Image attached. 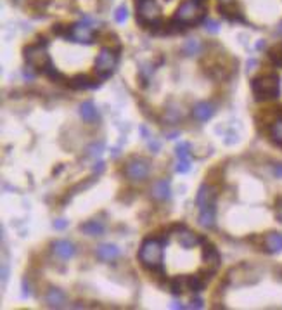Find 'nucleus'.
<instances>
[{
	"instance_id": "f257e3e1",
	"label": "nucleus",
	"mask_w": 282,
	"mask_h": 310,
	"mask_svg": "<svg viewBox=\"0 0 282 310\" xmlns=\"http://www.w3.org/2000/svg\"><path fill=\"white\" fill-rule=\"evenodd\" d=\"M204 14H206V0H184L171 21L180 30H184L187 26L204 21Z\"/></svg>"
},
{
	"instance_id": "f03ea898",
	"label": "nucleus",
	"mask_w": 282,
	"mask_h": 310,
	"mask_svg": "<svg viewBox=\"0 0 282 310\" xmlns=\"http://www.w3.org/2000/svg\"><path fill=\"white\" fill-rule=\"evenodd\" d=\"M163 241L160 239H145L140 244L139 260L145 269L149 270H160L163 267Z\"/></svg>"
},
{
	"instance_id": "7ed1b4c3",
	"label": "nucleus",
	"mask_w": 282,
	"mask_h": 310,
	"mask_svg": "<svg viewBox=\"0 0 282 310\" xmlns=\"http://www.w3.org/2000/svg\"><path fill=\"white\" fill-rule=\"evenodd\" d=\"M251 90H253L257 101H268L275 99L280 94V82L277 75H265L258 76L251 82Z\"/></svg>"
},
{
	"instance_id": "20e7f679",
	"label": "nucleus",
	"mask_w": 282,
	"mask_h": 310,
	"mask_svg": "<svg viewBox=\"0 0 282 310\" xmlns=\"http://www.w3.org/2000/svg\"><path fill=\"white\" fill-rule=\"evenodd\" d=\"M45 40L40 38V42H37L35 45H28L24 49V59H26V64L30 68H33L37 73H43L48 64L52 63L50 58H48L47 50H45Z\"/></svg>"
},
{
	"instance_id": "39448f33",
	"label": "nucleus",
	"mask_w": 282,
	"mask_h": 310,
	"mask_svg": "<svg viewBox=\"0 0 282 310\" xmlns=\"http://www.w3.org/2000/svg\"><path fill=\"white\" fill-rule=\"evenodd\" d=\"M137 21L142 26H151L161 23V9L156 0H139L137 2Z\"/></svg>"
},
{
	"instance_id": "423d86ee",
	"label": "nucleus",
	"mask_w": 282,
	"mask_h": 310,
	"mask_svg": "<svg viewBox=\"0 0 282 310\" xmlns=\"http://www.w3.org/2000/svg\"><path fill=\"white\" fill-rule=\"evenodd\" d=\"M118 63V56L116 52H113L111 49H102L99 52L95 59V73L99 75V80H106L114 73V68H116Z\"/></svg>"
},
{
	"instance_id": "0eeeda50",
	"label": "nucleus",
	"mask_w": 282,
	"mask_h": 310,
	"mask_svg": "<svg viewBox=\"0 0 282 310\" xmlns=\"http://www.w3.org/2000/svg\"><path fill=\"white\" fill-rule=\"evenodd\" d=\"M64 37H68L69 40L83 43V45H89V43L95 42V33L92 30V26L89 23H76L71 24L68 30H66Z\"/></svg>"
},
{
	"instance_id": "6e6552de",
	"label": "nucleus",
	"mask_w": 282,
	"mask_h": 310,
	"mask_svg": "<svg viewBox=\"0 0 282 310\" xmlns=\"http://www.w3.org/2000/svg\"><path fill=\"white\" fill-rule=\"evenodd\" d=\"M202 260H204V276L211 279L220 267V253L206 239H202Z\"/></svg>"
},
{
	"instance_id": "1a4fd4ad",
	"label": "nucleus",
	"mask_w": 282,
	"mask_h": 310,
	"mask_svg": "<svg viewBox=\"0 0 282 310\" xmlns=\"http://www.w3.org/2000/svg\"><path fill=\"white\" fill-rule=\"evenodd\" d=\"M125 173L130 180H144L149 175V163L144 160H132L126 165Z\"/></svg>"
},
{
	"instance_id": "9d476101",
	"label": "nucleus",
	"mask_w": 282,
	"mask_h": 310,
	"mask_svg": "<svg viewBox=\"0 0 282 310\" xmlns=\"http://www.w3.org/2000/svg\"><path fill=\"white\" fill-rule=\"evenodd\" d=\"M177 238H178V243L182 244L186 250H191V248H196L197 244L202 243V239L197 236L196 232H192V230L186 229L184 225H178L177 229Z\"/></svg>"
},
{
	"instance_id": "9b49d317",
	"label": "nucleus",
	"mask_w": 282,
	"mask_h": 310,
	"mask_svg": "<svg viewBox=\"0 0 282 310\" xmlns=\"http://www.w3.org/2000/svg\"><path fill=\"white\" fill-rule=\"evenodd\" d=\"M220 12L223 14V17H227L228 21H239V23H244V16H242L241 9L237 7L236 2H232V0H223V2H220Z\"/></svg>"
},
{
	"instance_id": "f8f14e48",
	"label": "nucleus",
	"mask_w": 282,
	"mask_h": 310,
	"mask_svg": "<svg viewBox=\"0 0 282 310\" xmlns=\"http://www.w3.org/2000/svg\"><path fill=\"white\" fill-rule=\"evenodd\" d=\"M68 85L74 90H85V89H97L100 87V80H94L89 75H76L68 80Z\"/></svg>"
},
{
	"instance_id": "ddd939ff",
	"label": "nucleus",
	"mask_w": 282,
	"mask_h": 310,
	"mask_svg": "<svg viewBox=\"0 0 282 310\" xmlns=\"http://www.w3.org/2000/svg\"><path fill=\"white\" fill-rule=\"evenodd\" d=\"M215 218H217V206L215 203H210V204H204V206L199 208V224L204 227V229H211L215 225Z\"/></svg>"
},
{
	"instance_id": "4468645a",
	"label": "nucleus",
	"mask_w": 282,
	"mask_h": 310,
	"mask_svg": "<svg viewBox=\"0 0 282 310\" xmlns=\"http://www.w3.org/2000/svg\"><path fill=\"white\" fill-rule=\"evenodd\" d=\"M52 250H54V253L59 259L63 260H69L74 256V251H76V248L73 246V243L66 241V239H61V241H56L54 244H52Z\"/></svg>"
},
{
	"instance_id": "2eb2a0df",
	"label": "nucleus",
	"mask_w": 282,
	"mask_h": 310,
	"mask_svg": "<svg viewBox=\"0 0 282 310\" xmlns=\"http://www.w3.org/2000/svg\"><path fill=\"white\" fill-rule=\"evenodd\" d=\"M215 115V106L210 102H197L192 109V116L197 121H208Z\"/></svg>"
},
{
	"instance_id": "dca6fc26",
	"label": "nucleus",
	"mask_w": 282,
	"mask_h": 310,
	"mask_svg": "<svg viewBox=\"0 0 282 310\" xmlns=\"http://www.w3.org/2000/svg\"><path fill=\"white\" fill-rule=\"evenodd\" d=\"M45 303L52 308H63L66 307V295L57 288H52L45 295Z\"/></svg>"
},
{
	"instance_id": "f3484780",
	"label": "nucleus",
	"mask_w": 282,
	"mask_h": 310,
	"mask_svg": "<svg viewBox=\"0 0 282 310\" xmlns=\"http://www.w3.org/2000/svg\"><path fill=\"white\" fill-rule=\"evenodd\" d=\"M95 253L102 262H111L120 256V248H116L114 244H100L95 250Z\"/></svg>"
},
{
	"instance_id": "a211bd4d",
	"label": "nucleus",
	"mask_w": 282,
	"mask_h": 310,
	"mask_svg": "<svg viewBox=\"0 0 282 310\" xmlns=\"http://www.w3.org/2000/svg\"><path fill=\"white\" fill-rule=\"evenodd\" d=\"M215 198H217V193H215L213 187H210V186H201L199 193H197V198H196V204L201 208V206H204V204L215 203Z\"/></svg>"
},
{
	"instance_id": "6ab92c4d",
	"label": "nucleus",
	"mask_w": 282,
	"mask_h": 310,
	"mask_svg": "<svg viewBox=\"0 0 282 310\" xmlns=\"http://www.w3.org/2000/svg\"><path fill=\"white\" fill-rule=\"evenodd\" d=\"M152 196L160 201H166L170 199V182L168 180H158L152 186Z\"/></svg>"
},
{
	"instance_id": "aec40b11",
	"label": "nucleus",
	"mask_w": 282,
	"mask_h": 310,
	"mask_svg": "<svg viewBox=\"0 0 282 310\" xmlns=\"http://www.w3.org/2000/svg\"><path fill=\"white\" fill-rule=\"evenodd\" d=\"M265 246H267V250L270 253L282 251V234H279V232L268 234L267 239H265Z\"/></svg>"
},
{
	"instance_id": "412c9836",
	"label": "nucleus",
	"mask_w": 282,
	"mask_h": 310,
	"mask_svg": "<svg viewBox=\"0 0 282 310\" xmlns=\"http://www.w3.org/2000/svg\"><path fill=\"white\" fill-rule=\"evenodd\" d=\"M82 232L83 234H87V236H100L104 232V225L100 224L99 220H89V222H85L82 227Z\"/></svg>"
},
{
	"instance_id": "4be33fe9",
	"label": "nucleus",
	"mask_w": 282,
	"mask_h": 310,
	"mask_svg": "<svg viewBox=\"0 0 282 310\" xmlns=\"http://www.w3.org/2000/svg\"><path fill=\"white\" fill-rule=\"evenodd\" d=\"M80 116L83 118L85 121H94L99 118V115H97V109L94 106V102L92 101H85L80 106Z\"/></svg>"
},
{
	"instance_id": "5701e85b",
	"label": "nucleus",
	"mask_w": 282,
	"mask_h": 310,
	"mask_svg": "<svg viewBox=\"0 0 282 310\" xmlns=\"http://www.w3.org/2000/svg\"><path fill=\"white\" fill-rule=\"evenodd\" d=\"M201 52V42L196 40V38H191V40H187L184 43V54L187 56H196Z\"/></svg>"
},
{
	"instance_id": "b1692460",
	"label": "nucleus",
	"mask_w": 282,
	"mask_h": 310,
	"mask_svg": "<svg viewBox=\"0 0 282 310\" xmlns=\"http://www.w3.org/2000/svg\"><path fill=\"white\" fill-rule=\"evenodd\" d=\"M270 134H272V141H274L275 144H279V146H282V118L272 125Z\"/></svg>"
},
{
	"instance_id": "393cba45",
	"label": "nucleus",
	"mask_w": 282,
	"mask_h": 310,
	"mask_svg": "<svg viewBox=\"0 0 282 310\" xmlns=\"http://www.w3.org/2000/svg\"><path fill=\"white\" fill-rule=\"evenodd\" d=\"M268 56H270L272 63H274L275 66H282V43H280V45L274 47Z\"/></svg>"
},
{
	"instance_id": "a878e982",
	"label": "nucleus",
	"mask_w": 282,
	"mask_h": 310,
	"mask_svg": "<svg viewBox=\"0 0 282 310\" xmlns=\"http://www.w3.org/2000/svg\"><path fill=\"white\" fill-rule=\"evenodd\" d=\"M189 149H191V146H189L187 142H178L177 147H175V154H177L180 160H186L189 158Z\"/></svg>"
},
{
	"instance_id": "bb28decb",
	"label": "nucleus",
	"mask_w": 282,
	"mask_h": 310,
	"mask_svg": "<svg viewBox=\"0 0 282 310\" xmlns=\"http://www.w3.org/2000/svg\"><path fill=\"white\" fill-rule=\"evenodd\" d=\"M87 151H89V156H94V158H97V156H100V152L104 151V144L102 142L92 144V146L87 147Z\"/></svg>"
},
{
	"instance_id": "cd10ccee",
	"label": "nucleus",
	"mask_w": 282,
	"mask_h": 310,
	"mask_svg": "<svg viewBox=\"0 0 282 310\" xmlns=\"http://www.w3.org/2000/svg\"><path fill=\"white\" fill-rule=\"evenodd\" d=\"M126 17H129V11H126V7H118L116 12H114V21H116V23H125Z\"/></svg>"
},
{
	"instance_id": "c85d7f7f",
	"label": "nucleus",
	"mask_w": 282,
	"mask_h": 310,
	"mask_svg": "<svg viewBox=\"0 0 282 310\" xmlns=\"http://www.w3.org/2000/svg\"><path fill=\"white\" fill-rule=\"evenodd\" d=\"M191 167H192V165H191V160L186 158V160H180V161H178V165L175 167V170H177L178 173H187L189 170H191Z\"/></svg>"
},
{
	"instance_id": "c756f323",
	"label": "nucleus",
	"mask_w": 282,
	"mask_h": 310,
	"mask_svg": "<svg viewBox=\"0 0 282 310\" xmlns=\"http://www.w3.org/2000/svg\"><path fill=\"white\" fill-rule=\"evenodd\" d=\"M204 26L210 33H218V30H220V24L217 23V21H206Z\"/></svg>"
},
{
	"instance_id": "7c9ffc66",
	"label": "nucleus",
	"mask_w": 282,
	"mask_h": 310,
	"mask_svg": "<svg viewBox=\"0 0 282 310\" xmlns=\"http://www.w3.org/2000/svg\"><path fill=\"white\" fill-rule=\"evenodd\" d=\"M52 227L57 230H63L68 227V220H64V218H57V220H54V224H52Z\"/></svg>"
},
{
	"instance_id": "2f4dec72",
	"label": "nucleus",
	"mask_w": 282,
	"mask_h": 310,
	"mask_svg": "<svg viewBox=\"0 0 282 310\" xmlns=\"http://www.w3.org/2000/svg\"><path fill=\"white\" fill-rule=\"evenodd\" d=\"M104 168H106V163L104 161H99V163H95V167H94V173L95 175H99V173L104 172Z\"/></svg>"
},
{
	"instance_id": "473e14b6",
	"label": "nucleus",
	"mask_w": 282,
	"mask_h": 310,
	"mask_svg": "<svg viewBox=\"0 0 282 310\" xmlns=\"http://www.w3.org/2000/svg\"><path fill=\"white\" fill-rule=\"evenodd\" d=\"M191 308H202V300L199 298V296H196V298L192 300Z\"/></svg>"
},
{
	"instance_id": "72a5a7b5",
	"label": "nucleus",
	"mask_w": 282,
	"mask_h": 310,
	"mask_svg": "<svg viewBox=\"0 0 282 310\" xmlns=\"http://www.w3.org/2000/svg\"><path fill=\"white\" fill-rule=\"evenodd\" d=\"M274 175L282 178V165H275V167H274Z\"/></svg>"
},
{
	"instance_id": "f704fd0d",
	"label": "nucleus",
	"mask_w": 282,
	"mask_h": 310,
	"mask_svg": "<svg viewBox=\"0 0 282 310\" xmlns=\"http://www.w3.org/2000/svg\"><path fill=\"white\" fill-rule=\"evenodd\" d=\"M149 146H151L152 152H158V149H160V144H158V142H154L152 139H149Z\"/></svg>"
},
{
	"instance_id": "c9c22d12",
	"label": "nucleus",
	"mask_w": 282,
	"mask_h": 310,
	"mask_svg": "<svg viewBox=\"0 0 282 310\" xmlns=\"http://www.w3.org/2000/svg\"><path fill=\"white\" fill-rule=\"evenodd\" d=\"M23 296H24V298H28V296H30V291H28V282H26V281H23Z\"/></svg>"
},
{
	"instance_id": "e433bc0d",
	"label": "nucleus",
	"mask_w": 282,
	"mask_h": 310,
	"mask_svg": "<svg viewBox=\"0 0 282 310\" xmlns=\"http://www.w3.org/2000/svg\"><path fill=\"white\" fill-rule=\"evenodd\" d=\"M6 279H7V269H2V285H6Z\"/></svg>"
},
{
	"instance_id": "4c0bfd02",
	"label": "nucleus",
	"mask_w": 282,
	"mask_h": 310,
	"mask_svg": "<svg viewBox=\"0 0 282 310\" xmlns=\"http://www.w3.org/2000/svg\"><path fill=\"white\" fill-rule=\"evenodd\" d=\"M140 132H142L144 139H149V134H147V130H145V126H140Z\"/></svg>"
},
{
	"instance_id": "58836bf2",
	"label": "nucleus",
	"mask_w": 282,
	"mask_h": 310,
	"mask_svg": "<svg viewBox=\"0 0 282 310\" xmlns=\"http://www.w3.org/2000/svg\"><path fill=\"white\" fill-rule=\"evenodd\" d=\"M171 308H186L184 305H180V303H171Z\"/></svg>"
},
{
	"instance_id": "ea45409f",
	"label": "nucleus",
	"mask_w": 282,
	"mask_h": 310,
	"mask_svg": "<svg viewBox=\"0 0 282 310\" xmlns=\"http://www.w3.org/2000/svg\"><path fill=\"white\" fill-rule=\"evenodd\" d=\"M263 47H265V42H258L257 43V49H263Z\"/></svg>"
},
{
	"instance_id": "a19ab883",
	"label": "nucleus",
	"mask_w": 282,
	"mask_h": 310,
	"mask_svg": "<svg viewBox=\"0 0 282 310\" xmlns=\"http://www.w3.org/2000/svg\"><path fill=\"white\" fill-rule=\"evenodd\" d=\"M279 33H280V35H282V23H280V24H279Z\"/></svg>"
}]
</instances>
